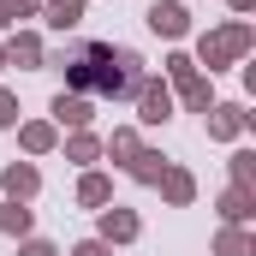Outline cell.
I'll list each match as a JSON object with an SVG mask.
<instances>
[{
  "label": "cell",
  "mask_w": 256,
  "mask_h": 256,
  "mask_svg": "<svg viewBox=\"0 0 256 256\" xmlns=\"http://www.w3.org/2000/svg\"><path fill=\"white\" fill-rule=\"evenodd\" d=\"M66 72H72L78 90H96V96H131V90L143 84L137 54L108 48V42H78V48L66 54Z\"/></svg>",
  "instance_id": "1"
}]
</instances>
